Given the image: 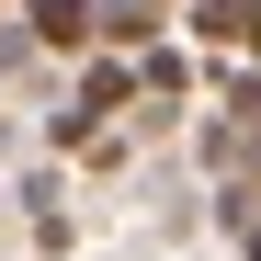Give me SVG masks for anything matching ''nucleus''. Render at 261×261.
<instances>
[{"label":"nucleus","mask_w":261,"mask_h":261,"mask_svg":"<svg viewBox=\"0 0 261 261\" xmlns=\"http://www.w3.org/2000/svg\"><path fill=\"white\" fill-rule=\"evenodd\" d=\"M159 12H170V0H102V46H148Z\"/></svg>","instance_id":"3"},{"label":"nucleus","mask_w":261,"mask_h":261,"mask_svg":"<svg viewBox=\"0 0 261 261\" xmlns=\"http://www.w3.org/2000/svg\"><path fill=\"white\" fill-rule=\"evenodd\" d=\"M125 91H137V68H114V57H102V68L68 91V114H80V125H102V114H125Z\"/></svg>","instance_id":"2"},{"label":"nucleus","mask_w":261,"mask_h":261,"mask_svg":"<svg viewBox=\"0 0 261 261\" xmlns=\"http://www.w3.org/2000/svg\"><path fill=\"white\" fill-rule=\"evenodd\" d=\"M23 23H34V46H57V57H80V46L102 34L91 0H23Z\"/></svg>","instance_id":"1"}]
</instances>
